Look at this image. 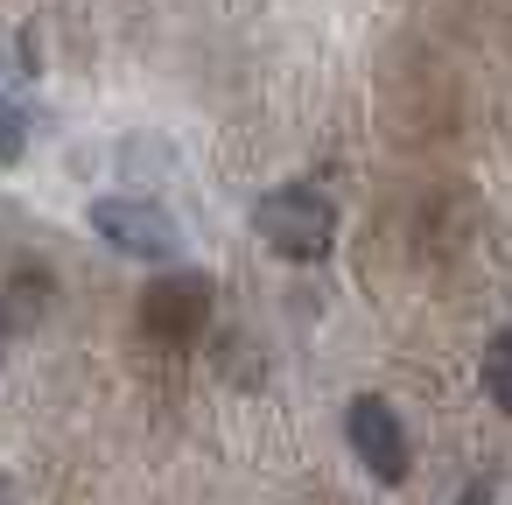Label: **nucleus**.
I'll return each mask as SVG.
<instances>
[{
	"mask_svg": "<svg viewBox=\"0 0 512 505\" xmlns=\"http://www.w3.org/2000/svg\"><path fill=\"white\" fill-rule=\"evenodd\" d=\"M253 232H260L267 253H281L295 267H316L337 246V204L316 183H281V190H267L253 204Z\"/></svg>",
	"mask_w": 512,
	"mask_h": 505,
	"instance_id": "f257e3e1",
	"label": "nucleus"
},
{
	"mask_svg": "<svg viewBox=\"0 0 512 505\" xmlns=\"http://www.w3.org/2000/svg\"><path fill=\"white\" fill-rule=\"evenodd\" d=\"M92 232L106 239V246H120L127 260H176V246H183V225H176V211H162L155 197H92Z\"/></svg>",
	"mask_w": 512,
	"mask_h": 505,
	"instance_id": "f03ea898",
	"label": "nucleus"
},
{
	"mask_svg": "<svg viewBox=\"0 0 512 505\" xmlns=\"http://www.w3.org/2000/svg\"><path fill=\"white\" fill-rule=\"evenodd\" d=\"M344 442H351V456L379 477V484H400L407 477V428H400V414L379 400V393H358L351 400V414H344Z\"/></svg>",
	"mask_w": 512,
	"mask_h": 505,
	"instance_id": "7ed1b4c3",
	"label": "nucleus"
},
{
	"mask_svg": "<svg viewBox=\"0 0 512 505\" xmlns=\"http://www.w3.org/2000/svg\"><path fill=\"white\" fill-rule=\"evenodd\" d=\"M141 323H148V337H162V344L204 337V323H211V281H204V274H162V281H148Z\"/></svg>",
	"mask_w": 512,
	"mask_h": 505,
	"instance_id": "20e7f679",
	"label": "nucleus"
},
{
	"mask_svg": "<svg viewBox=\"0 0 512 505\" xmlns=\"http://www.w3.org/2000/svg\"><path fill=\"white\" fill-rule=\"evenodd\" d=\"M43 309H50V274L15 267L8 288H0V337H29L43 323Z\"/></svg>",
	"mask_w": 512,
	"mask_h": 505,
	"instance_id": "39448f33",
	"label": "nucleus"
},
{
	"mask_svg": "<svg viewBox=\"0 0 512 505\" xmlns=\"http://www.w3.org/2000/svg\"><path fill=\"white\" fill-rule=\"evenodd\" d=\"M484 400H491L498 414H512V330H498V337L484 344Z\"/></svg>",
	"mask_w": 512,
	"mask_h": 505,
	"instance_id": "423d86ee",
	"label": "nucleus"
},
{
	"mask_svg": "<svg viewBox=\"0 0 512 505\" xmlns=\"http://www.w3.org/2000/svg\"><path fill=\"white\" fill-rule=\"evenodd\" d=\"M22 148H29V120H22V106L0 99V162H15Z\"/></svg>",
	"mask_w": 512,
	"mask_h": 505,
	"instance_id": "0eeeda50",
	"label": "nucleus"
},
{
	"mask_svg": "<svg viewBox=\"0 0 512 505\" xmlns=\"http://www.w3.org/2000/svg\"><path fill=\"white\" fill-rule=\"evenodd\" d=\"M456 505H491V477H477V484H470V491H463Z\"/></svg>",
	"mask_w": 512,
	"mask_h": 505,
	"instance_id": "6e6552de",
	"label": "nucleus"
},
{
	"mask_svg": "<svg viewBox=\"0 0 512 505\" xmlns=\"http://www.w3.org/2000/svg\"><path fill=\"white\" fill-rule=\"evenodd\" d=\"M0 505H15V484H0Z\"/></svg>",
	"mask_w": 512,
	"mask_h": 505,
	"instance_id": "1a4fd4ad",
	"label": "nucleus"
}]
</instances>
